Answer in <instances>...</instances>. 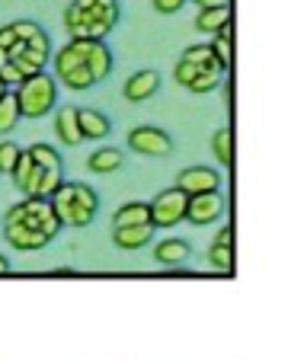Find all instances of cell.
I'll return each instance as SVG.
<instances>
[{"instance_id": "e0dca14e", "label": "cell", "mask_w": 288, "mask_h": 361, "mask_svg": "<svg viewBox=\"0 0 288 361\" xmlns=\"http://www.w3.org/2000/svg\"><path fill=\"white\" fill-rule=\"evenodd\" d=\"M55 135H58V141H61L64 147H77V144L83 141L74 106H61V109L55 112Z\"/></svg>"}, {"instance_id": "44dd1931", "label": "cell", "mask_w": 288, "mask_h": 361, "mask_svg": "<svg viewBox=\"0 0 288 361\" xmlns=\"http://www.w3.org/2000/svg\"><path fill=\"white\" fill-rule=\"evenodd\" d=\"M231 35H234V29H231V23L227 26H221L218 32L212 35V42H208V48H212V55L218 58V64L221 68H231V61H234V42H231Z\"/></svg>"}, {"instance_id": "277c9868", "label": "cell", "mask_w": 288, "mask_h": 361, "mask_svg": "<svg viewBox=\"0 0 288 361\" xmlns=\"http://www.w3.org/2000/svg\"><path fill=\"white\" fill-rule=\"evenodd\" d=\"M122 20L119 0H71L64 7V29L71 39L106 42V35Z\"/></svg>"}, {"instance_id": "7a4b0ae2", "label": "cell", "mask_w": 288, "mask_h": 361, "mask_svg": "<svg viewBox=\"0 0 288 361\" xmlns=\"http://www.w3.org/2000/svg\"><path fill=\"white\" fill-rule=\"evenodd\" d=\"M0 233H4V240L13 250L35 252V250H45L61 233V224H58L48 198H23L20 204H10L4 212Z\"/></svg>"}, {"instance_id": "52a82bcc", "label": "cell", "mask_w": 288, "mask_h": 361, "mask_svg": "<svg viewBox=\"0 0 288 361\" xmlns=\"http://www.w3.org/2000/svg\"><path fill=\"white\" fill-rule=\"evenodd\" d=\"M90 39H71L68 45H61L58 51H52V77L55 83H64L68 90H93L96 80L90 74Z\"/></svg>"}, {"instance_id": "d6986e66", "label": "cell", "mask_w": 288, "mask_h": 361, "mask_svg": "<svg viewBox=\"0 0 288 361\" xmlns=\"http://www.w3.org/2000/svg\"><path fill=\"white\" fill-rule=\"evenodd\" d=\"M154 227L148 224V227H122V231H112V243L119 246V250H128V252H135V250H144V246L154 240Z\"/></svg>"}, {"instance_id": "f1b7e54d", "label": "cell", "mask_w": 288, "mask_h": 361, "mask_svg": "<svg viewBox=\"0 0 288 361\" xmlns=\"http://www.w3.org/2000/svg\"><path fill=\"white\" fill-rule=\"evenodd\" d=\"M7 272H10V259L0 252V275H7Z\"/></svg>"}, {"instance_id": "484cf974", "label": "cell", "mask_w": 288, "mask_h": 361, "mask_svg": "<svg viewBox=\"0 0 288 361\" xmlns=\"http://www.w3.org/2000/svg\"><path fill=\"white\" fill-rule=\"evenodd\" d=\"M186 4H189V0H151V7L157 10V13H164V16L179 13V10H183Z\"/></svg>"}, {"instance_id": "4316f807", "label": "cell", "mask_w": 288, "mask_h": 361, "mask_svg": "<svg viewBox=\"0 0 288 361\" xmlns=\"http://www.w3.org/2000/svg\"><path fill=\"white\" fill-rule=\"evenodd\" d=\"M215 243H218V246H234V227L231 224L221 227V231L215 233Z\"/></svg>"}, {"instance_id": "5b68a950", "label": "cell", "mask_w": 288, "mask_h": 361, "mask_svg": "<svg viewBox=\"0 0 288 361\" xmlns=\"http://www.w3.org/2000/svg\"><path fill=\"white\" fill-rule=\"evenodd\" d=\"M52 212H55L58 224L71 227V231H83L96 221V212H100V192L93 185L80 183V179H64L55 189V195L48 198Z\"/></svg>"}, {"instance_id": "f546056e", "label": "cell", "mask_w": 288, "mask_h": 361, "mask_svg": "<svg viewBox=\"0 0 288 361\" xmlns=\"http://www.w3.org/2000/svg\"><path fill=\"white\" fill-rule=\"evenodd\" d=\"M231 99H234V83L227 80V83H224V102H231Z\"/></svg>"}, {"instance_id": "4fadbf2b", "label": "cell", "mask_w": 288, "mask_h": 361, "mask_svg": "<svg viewBox=\"0 0 288 361\" xmlns=\"http://www.w3.org/2000/svg\"><path fill=\"white\" fill-rule=\"evenodd\" d=\"M157 90H160V74L154 68H144V71H135V74L125 80L122 96H125V102L141 106V102H148L154 93H157Z\"/></svg>"}, {"instance_id": "d4e9b609", "label": "cell", "mask_w": 288, "mask_h": 361, "mask_svg": "<svg viewBox=\"0 0 288 361\" xmlns=\"http://www.w3.org/2000/svg\"><path fill=\"white\" fill-rule=\"evenodd\" d=\"M23 147L13 141H0V176H10L16 166V160H20Z\"/></svg>"}, {"instance_id": "6da1fadb", "label": "cell", "mask_w": 288, "mask_h": 361, "mask_svg": "<svg viewBox=\"0 0 288 361\" xmlns=\"http://www.w3.org/2000/svg\"><path fill=\"white\" fill-rule=\"evenodd\" d=\"M13 26L16 39L7 48H0V80L7 87H20L23 80L42 74L52 58V35L35 20H16Z\"/></svg>"}, {"instance_id": "83f0119b", "label": "cell", "mask_w": 288, "mask_h": 361, "mask_svg": "<svg viewBox=\"0 0 288 361\" xmlns=\"http://www.w3.org/2000/svg\"><path fill=\"white\" fill-rule=\"evenodd\" d=\"M199 10H215V7H231V0H189Z\"/></svg>"}, {"instance_id": "5bb4252c", "label": "cell", "mask_w": 288, "mask_h": 361, "mask_svg": "<svg viewBox=\"0 0 288 361\" xmlns=\"http://www.w3.org/2000/svg\"><path fill=\"white\" fill-rule=\"evenodd\" d=\"M192 256V246L179 237H167L160 243H154V259L167 269H176V266H186Z\"/></svg>"}, {"instance_id": "8992f818", "label": "cell", "mask_w": 288, "mask_h": 361, "mask_svg": "<svg viewBox=\"0 0 288 361\" xmlns=\"http://www.w3.org/2000/svg\"><path fill=\"white\" fill-rule=\"evenodd\" d=\"M173 77L189 93H212L224 80V68L218 64L208 45H189L179 55V61L173 64Z\"/></svg>"}, {"instance_id": "8fae6325", "label": "cell", "mask_w": 288, "mask_h": 361, "mask_svg": "<svg viewBox=\"0 0 288 361\" xmlns=\"http://www.w3.org/2000/svg\"><path fill=\"white\" fill-rule=\"evenodd\" d=\"M227 212V202L221 192H202V195H189L186 202V221L196 227H208Z\"/></svg>"}, {"instance_id": "30bf717a", "label": "cell", "mask_w": 288, "mask_h": 361, "mask_svg": "<svg viewBox=\"0 0 288 361\" xmlns=\"http://www.w3.org/2000/svg\"><path fill=\"white\" fill-rule=\"evenodd\" d=\"M131 154H141V157H170L173 154V137L170 131L157 128V125H138L125 135Z\"/></svg>"}, {"instance_id": "7402d4cb", "label": "cell", "mask_w": 288, "mask_h": 361, "mask_svg": "<svg viewBox=\"0 0 288 361\" xmlns=\"http://www.w3.org/2000/svg\"><path fill=\"white\" fill-rule=\"evenodd\" d=\"M212 154L221 166L231 170V164H234V135H231V128H218L212 135Z\"/></svg>"}, {"instance_id": "9a60e30c", "label": "cell", "mask_w": 288, "mask_h": 361, "mask_svg": "<svg viewBox=\"0 0 288 361\" xmlns=\"http://www.w3.org/2000/svg\"><path fill=\"white\" fill-rule=\"evenodd\" d=\"M77 125H80L83 141H103L112 135V122L100 109H77Z\"/></svg>"}, {"instance_id": "3957f363", "label": "cell", "mask_w": 288, "mask_h": 361, "mask_svg": "<svg viewBox=\"0 0 288 361\" xmlns=\"http://www.w3.org/2000/svg\"><path fill=\"white\" fill-rule=\"evenodd\" d=\"M13 185L23 192V198H52L55 189L64 183V164L52 144L35 141L23 147L20 160L13 166Z\"/></svg>"}, {"instance_id": "ac0fdd59", "label": "cell", "mask_w": 288, "mask_h": 361, "mask_svg": "<svg viewBox=\"0 0 288 361\" xmlns=\"http://www.w3.org/2000/svg\"><path fill=\"white\" fill-rule=\"evenodd\" d=\"M125 164V150L122 147H96L87 157L90 173H100V176H109V173H119Z\"/></svg>"}, {"instance_id": "9c48e42d", "label": "cell", "mask_w": 288, "mask_h": 361, "mask_svg": "<svg viewBox=\"0 0 288 361\" xmlns=\"http://www.w3.org/2000/svg\"><path fill=\"white\" fill-rule=\"evenodd\" d=\"M186 202H189V195H183L176 185L157 192L154 202H148L151 204V227L154 231H170V227H176L179 221H186Z\"/></svg>"}, {"instance_id": "ba28073f", "label": "cell", "mask_w": 288, "mask_h": 361, "mask_svg": "<svg viewBox=\"0 0 288 361\" xmlns=\"http://www.w3.org/2000/svg\"><path fill=\"white\" fill-rule=\"evenodd\" d=\"M13 96H16L20 118H42L58 106V83L48 71H42V74L23 80L20 87L13 90Z\"/></svg>"}, {"instance_id": "7c38bea8", "label": "cell", "mask_w": 288, "mask_h": 361, "mask_svg": "<svg viewBox=\"0 0 288 361\" xmlns=\"http://www.w3.org/2000/svg\"><path fill=\"white\" fill-rule=\"evenodd\" d=\"M176 189L183 195H202V192H218L221 189V173L215 166H186L176 176Z\"/></svg>"}, {"instance_id": "4dcf8cb0", "label": "cell", "mask_w": 288, "mask_h": 361, "mask_svg": "<svg viewBox=\"0 0 288 361\" xmlns=\"http://www.w3.org/2000/svg\"><path fill=\"white\" fill-rule=\"evenodd\" d=\"M10 93V87H7V83H4V80H0V99H4V96H7Z\"/></svg>"}, {"instance_id": "2e32d148", "label": "cell", "mask_w": 288, "mask_h": 361, "mask_svg": "<svg viewBox=\"0 0 288 361\" xmlns=\"http://www.w3.org/2000/svg\"><path fill=\"white\" fill-rule=\"evenodd\" d=\"M151 224V204L148 202H128L122 208H116L112 214V231H122V227H148Z\"/></svg>"}, {"instance_id": "ffe728a7", "label": "cell", "mask_w": 288, "mask_h": 361, "mask_svg": "<svg viewBox=\"0 0 288 361\" xmlns=\"http://www.w3.org/2000/svg\"><path fill=\"white\" fill-rule=\"evenodd\" d=\"M227 23H231V7H215V10H199L196 20H192V26L199 29V32L215 35L221 26H227Z\"/></svg>"}, {"instance_id": "603a6c76", "label": "cell", "mask_w": 288, "mask_h": 361, "mask_svg": "<svg viewBox=\"0 0 288 361\" xmlns=\"http://www.w3.org/2000/svg\"><path fill=\"white\" fill-rule=\"evenodd\" d=\"M20 125V109H16V96L10 90L4 99H0V135H10V131Z\"/></svg>"}, {"instance_id": "cb8c5ba5", "label": "cell", "mask_w": 288, "mask_h": 361, "mask_svg": "<svg viewBox=\"0 0 288 361\" xmlns=\"http://www.w3.org/2000/svg\"><path fill=\"white\" fill-rule=\"evenodd\" d=\"M208 262H212V269H218V272H231L234 269V246L212 243L208 246Z\"/></svg>"}]
</instances>
